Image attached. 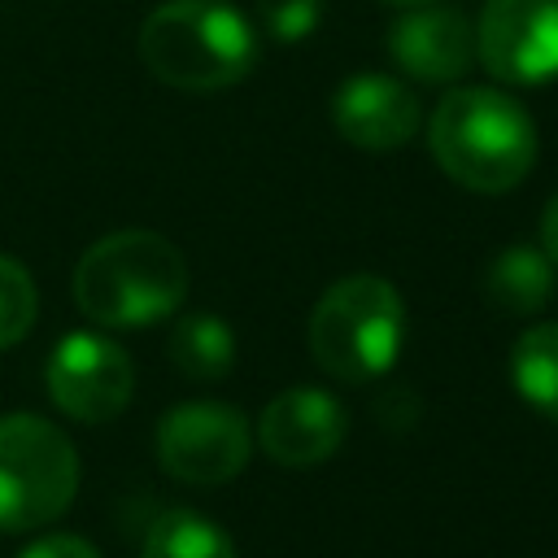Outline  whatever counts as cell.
Returning <instances> with one entry per match:
<instances>
[{
  "label": "cell",
  "mask_w": 558,
  "mask_h": 558,
  "mask_svg": "<svg viewBox=\"0 0 558 558\" xmlns=\"http://www.w3.org/2000/svg\"><path fill=\"white\" fill-rule=\"evenodd\" d=\"M541 248H545V257L558 266V192L545 201V209H541Z\"/></svg>",
  "instance_id": "d6986e66"
},
{
  "label": "cell",
  "mask_w": 558,
  "mask_h": 558,
  "mask_svg": "<svg viewBox=\"0 0 558 558\" xmlns=\"http://www.w3.org/2000/svg\"><path fill=\"white\" fill-rule=\"evenodd\" d=\"M475 57L506 87L558 78V0H484Z\"/></svg>",
  "instance_id": "ba28073f"
},
{
  "label": "cell",
  "mask_w": 558,
  "mask_h": 558,
  "mask_svg": "<svg viewBox=\"0 0 558 558\" xmlns=\"http://www.w3.org/2000/svg\"><path fill=\"white\" fill-rule=\"evenodd\" d=\"M510 379L536 414L558 423V323H536L514 340Z\"/></svg>",
  "instance_id": "4fadbf2b"
},
{
  "label": "cell",
  "mask_w": 558,
  "mask_h": 558,
  "mask_svg": "<svg viewBox=\"0 0 558 558\" xmlns=\"http://www.w3.org/2000/svg\"><path fill=\"white\" fill-rule=\"evenodd\" d=\"M144 65L179 92H222L253 74L257 26L227 0H166L140 26Z\"/></svg>",
  "instance_id": "3957f363"
},
{
  "label": "cell",
  "mask_w": 558,
  "mask_h": 558,
  "mask_svg": "<svg viewBox=\"0 0 558 558\" xmlns=\"http://www.w3.org/2000/svg\"><path fill=\"white\" fill-rule=\"evenodd\" d=\"M554 270L558 266L545 257L541 244H514V248H501L488 262L484 292L506 314H536V310L549 305V296L558 288V275Z\"/></svg>",
  "instance_id": "7c38bea8"
},
{
  "label": "cell",
  "mask_w": 558,
  "mask_h": 558,
  "mask_svg": "<svg viewBox=\"0 0 558 558\" xmlns=\"http://www.w3.org/2000/svg\"><path fill=\"white\" fill-rule=\"evenodd\" d=\"M427 148L453 183L497 196L527 179L536 161V126L501 87H453L427 118Z\"/></svg>",
  "instance_id": "6da1fadb"
},
{
  "label": "cell",
  "mask_w": 558,
  "mask_h": 558,
  "mask_svg": "<svg viewBox=\"0 0 558 558\" xmlns=\"http://www.w3.org/2000/svg\"><path fill=\"white\" fill-rule=\"evenodd\" d=\"M17 558H100V549H96V545H87L83 536L57 532V536H39V541H31Z\"/></svg>",
  "instance_id": "ac0fdd59"
},
{
  "label": "cell",
  "mask_w": 558,
  "mask_h": 558,
  "mask_svg": "<svg viewBox=\"0 0 558 558\" xmlns=\"http://www.w3.org/2000/svg\"><path fill=\"white\" fill-rule=\"evenodd\" d=\"M253 427L235 405L183 401L157 423V462L183 484H227L248 466Z\"/></svg>",
  "instance_id": "8992f818"
},
{
  "label": "cell",
  "mask_w": 558,
  "mask_h": 558,
  "mask_svg": "<svg viewBox=\"0 0 558 558\" xmlns=\"http://www.w3.org/2000/svg\"><path fill=\"white\" fill-rule=\"evenodd\" d=\"M170 362L192 379H222L235 362V331L218 314H187L170 331Z\"/></svg>",
  "instance_id": "9a60e30c"
},
{
  "label": "cell",
  "mask_w": 558,
  "mask_h": 558,
  "mask_svg": "<svg viewBox=\"0 0 558 558\" xmlns=\"http://www.w3.org/2000/svg\"><path fill=\"white\" fill-rule=\"evenodd\" d=\"M388 4H401V9H418V4H436V0H388Z\"/></svg>",
  "instance_id": "ffe728a7"
},
{
  "label": "cell",
  "mask_w": 558,
  "mask_h": 558,
  "mask_svg": "<svg viewBox=\"0 0 558 558\" xmlns=\"http://www.w3.org/2000/svg\"><path fill=\"white\" fill-rule=\"evenodd\" d=\"M35 314H39V292L31 270L17 257L0 253V349L17 344L35 327Z\"/></svg>",
  "instance_id": "2e32d148"
},
{
  "label": "cell",
  "mask_w": 558,
  "mask_h": 558,
  "mask_svg": "<svg viewBox=\"0 0 558 558\" xmlns=\"http://www.w3.org/2000/svg\"><path fill=\"white\" fill-rule=\"evenodd\" d=\"M140 558H235V545L209 514L170 506L153 519Z\"/></svg>",
  "instance_id": "5bb4252c"
},
{
  "label": "cell",
  "mask_w": 558,
  "mask_h": 558,
  "mask_svg": "<svg viewBox=\"0 0 558 558\" xmlns=\"http://www.w3.org/2000/svg\"><path fill=\"white\" fill-rule=\"evenodd\" d=\"M349 436V414L327 388H283L257 418V440L279 466H318Z\"/></svg>",
  "instance_id": "9c48e42d"
},
{
  "label": "cell",
  "mask_w": 558,
  "mask_h": 558,
  "mask_svg": "<svg viewBox=\"0 0 558 558\" xmlns=\"http://www.w3.org/2000/svg\"><path fill=\"white\" fill-rule=\"evenodd\" d=\"M418 122V96L392 74H353L331 96V126L366 153H388L405 144Z\"/></svg>",
  "instance_id": "30bf717a"
},
{
  "label": "cell",
  "mask_w": 558,
  "mask_h": 558,
  "mask_svg": "<svg viewBox=\"0 0 558 558\" xmlns=\"http://www.w3.org/2000/svg\"><path fill=\"white\" fill-rule=\"evenodd\" d=\"M388 57L418 83H458L475 61V26L458 9L418 4L388 26Z\"/></svg>",
  "instance_id": "8fae6325"
},
{
  "label": "cell",
  "mask_w": 558,
  "mask_h": 558,
  "mask_svg": "<svg viewBox=\"0 0 558 558\" xmlns=\"http://www.w3.org/2000/svg\"><path fill=\"white\" fill-rule=\"evenodd\" d=\"M78 449L39 414H0V532H31L70 510Z\"/></svg>",
  "instance_id": "5b68a950"
},
{
  "label": "cell",
  "mask_w": 558,
  "mask_h": 558,
  "mask_svg": "<svg viewBox=\"0 0 558 558\" xmlns=\"http://www.w3.org/2000/svg\"><path fill=\"white\" fill-rule=\"evenodd\" d=\"M401 344H405V305L401 292L379 275L336 279L310 314V353L336 379L366 384L392 371Z\"/></svg>",
  "instance_id": "277c9868"
},
{
  "label": "cell",
  "mask_w": 558,
  "mask_h": 558,
  "mask_svg": "<svg viewBox=\"0 0 558 558\" xmlns=\"http://www.w3.org/2000/svg\"><path fill=\"white\" fill-rule=\"evenodd\" d=\"M48 397L61 414L78 423H109L126 410L135 388V366L126 349L105 331H70L57 340L44 366Z\"/></svg>",
  "instance_id": "52a82bcc"
},
{
  "label": "cell",
  "mask_w": 558,
  "mask_h": 558,
  "mask_svg": "<svg viewBox=\"0 0 558 558\" xmlns=\"http://www.w3.org/2000/svg\"><path fill=\"white\" fill-rule=\"evenodd\" d=\"M187 257L157 231L126 227L100 235L74 266V301L100 327H153L187 296Z\"/></svg>",
  "instance_id": "7a4b0ae2"
},
{
  "label": "cell",
  "mask_w": 558,
  "mask_h": 558,
  "mask_svg": "<svg viewBox=\"0 0 558 558\" xmlns=\"http://www.w3.org/2000/svg\"><path fill=\"white\" fill-rule=\"evenodd\" d=\"M323 17V0H257V22L266 35L292 44L305 39Z\"/></svg>",
  "instance_id": "e0dca14e"
}]
</instances>
